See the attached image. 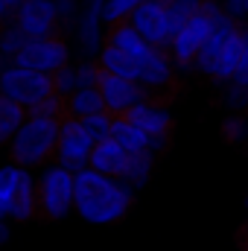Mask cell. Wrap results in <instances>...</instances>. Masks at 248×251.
I'll return each mask as SVG.
<instances>
[{
    "label": "cell",
    "mask_w": 248,
    "mask_h": 251,
    "mask_svg": "<svg viewBox=\"0 0 248 251\" xmlns=\"http://www.w3.org/2000/svg\"><path fill=\"white\" fill-rule=\"evenodd\" d=\"M102 3L105 0H82L79 18L73 24V35L79 44V53L85 59H97L105 44V21H102Z\"/></svg>",
    "instance_id": "cell-10"
},
{
    "label": "cell",
    "mask_w": 248,
    "mask_h": 251,
    "mask_svg": "<svg viewBox=\"0 0 248 251\" xmlns=\"http://www.w3.org/2000/svg\"><path fill=\"white\" fill-rule=\"evenodd\" d=\"M137 82L146 88V94L152 100H161V102H167L175 94V62H173L167 47H152L140 59Z\"/></svg>",
    "instance_id": "cell-6"
},
{
    "label": "cell",
    "mask_w": 248,
    "mask_h": 251,
    "mask_svg": "<svg viewBox=\"0 0 248 251\" xmlns=\"http://www.w3.org/2000/svg\"><path fill=\"white\" fill-rule=\"evenodd\" d=\"M56 9H59L62 26H73V24H76V18H79L82 0H56Z\"/></svg>",
    "instance_id": "cell-33"
},
{
    "label": "cell",
    "mask_w": 248,
    "mask_h": 251,
    "mask_svg": "<svg viewBox=\"0 0 248 251\" xmlns=\"http://www.w3.org/2000/svg\"><path fill=\"white\" fill-rule=\"evenodd\" d=\"M111 137L123 146L125 152L131 155V152H143V149H149V134L140 128V126H134L125 114L120 117H114V126H111Z\"/></svg>",
    "instance_id": "cell-21"
},
{
    "label": "cell",
    "mask_w": 248,
    "mask_h": 251,
    "mask_svg": "<svg viewBox=\"0 0 248 251\" xmlns=\"http://www.w3.org/2000/svg\"><path fill=\"white\" fill-rule=\"evenodd\" d=\"M0 94L15 100L18 105H24L29 111L32 105H38L41 100L56 94V85H53L50 73H41V70L24 67L18 62H9L0 70Z\"/></svg>",
    "instance_id": "cell-5"
},
{
    "label": "cell",
    "mask_w": 248,
    "mask_h": 251,
    "mask_svg": "<svg viewBox=\"0 0 248 251\" xmlns=\"http://www.w3.org/2000/svg\"><path fill=\"white\" fill-rule=\"evenodd\" d=\"M24 120H26V108L0 94V146H9V140L15 137Z\"/></svg>",
    "instance_id": "cell-22"
},
{
    "label": "cell",
    "mask_w": 248,
    "mask_h": 251,
    "mask_svg": "<svg viewBox=\"0 0 248 251\" xmlns=\"http://www.w3.org/2000/svg\"><path fill=\"white\" fill-rule=\"evenodd\" d=\"M201 3L204 0H173L170 6H167V15H170V29H173V35L184 26L187 21L201 9Z\"/></svg>",
    "instance_id": "cell-26"
},
{
    "label": "cell",
    "mask_w": 248,
    "mask_h": 251,
    "mask_svg": "<svg viewBox=\"0 0 248 251\" xmlns=\"http://www.w3.org/2000/svg\"><path fill=\"white\" fill-rule=\"evenodd\" d=\"M82 126L88 128V134L94 140H105L111 137V126H114V114L111 111H97L91 117H82Z\"/></svg>",
    "instance_id": "cell-27"
},
{
    "label": "cell",
    "mask_w": 248,
    "mask_h": 251,
    "mask_svg": "<svg viewBox=\"0 0 248 251\" xmlns=\"http://www.w3.org/2000/svg\"><path fill=\"white\" fill-rule=\"evenodd\" d=\"M228 85H231V88H228V94H225V105H228V108H237V111L246 108L248 105V85H240V82H234V79H231Z\"/></svg>",
    "instance_id": "cell-32"
},
{
    "label": "cell",
    "mask_w": 248,
    "mask_h": 251,
    "mask_svg": "<svg viewBox=\"0 0 248 251\" xmlns=\"http://www.w3.org/2000/svg\"><path fill=\"white\" fill-rule=\"evenodd\" d=\"M134 199V187H128L123 178L105 176L94 167H85L76 173V199L73 210L88 225H111L120 222Z\"/></svg>",
    "instance_id": "cell-1"
},
{
    "label": "cell",
    "mask_w": 248,
    "mask_h": 251,
    "mask_svg": "<svg viewBox=\"0 0 248 251\" xmlns=\"http://www.w3.org/2000/svg\"><path fill=\"white\" fill-rule=\"evenodd\" d=\"M125 117L134 126H140L149 137H167L170 128H173V114H170V108H167L161 100H152V97H146L143 102H137Z\"/></svg>",
    "instance_id": "cell-13"
},
{
    "label": "cell",
    "mask_w": 248,
    "mask_h": 251,
    "mask_svg": "<svg viewBox=\"0 0 248 251\" xmlns=\"http://www.w3.org/2000/svg\"><path fill=\"white\" fill-rule=\"evenodd\" d=\"M99 91H102L105 108L114 117L128 114L137 102H143L149 97L146 88L137 79H123V76H114V73H105V70H102V79H99Z\"/></svg>",
    "instance_id": "cell-12"
},
{
    "label": "cell",
    "mask_w": 248,
    "mask_h": 251,
    "mask_svg": "<svg viewBox=\"0 0 248 251\" xmlns=\"http://www.w3.org/2000/svg\"><path fill=\"white\" fill-rule=\"evenodd\" d=\"M137 32L152 44V47H167L170 50V41H173V29H170V15H167V6L158 3V0H143L131 18H128Z\"/></svg>",
    "instance_id": "cell-11"
},
{
    "label": "cell",
    "mask_w": 248,
    "mask_h": 251,
    "mask_svg": "<svg viewBox=\"0 0 248 251\" xmlns=\"http://www.w3.org/2000/svg\"><path fill=\"white\" fill-rule=\"evenodd\" d=\"M76 199V173L62 167L59 161H50L38 173V213L62 222L64 216L73 210Z\"/></svg>",
    "instance_id": "cell-4"
},
{
    "label": "cell",
    "mask_w": 248,
    "mask_h": 251,
    "mask_svg": "<svg viewBox=\"0 0 248 251\" xmlns=\"http://www.w3.org/2000/svg\"><path fill=\"white\" fill-rule=\"evenodd\" d=\"M62 120L59 117H38L26 114V120L9 140V158L26 170H38L56 158V143H59Z\"/></svg>",
    "instance_id": "cell-2"
},
{
    "label": "cell",
    "mask_w": 248,
    "mask_h": 251,
    "mask_svg": "<svg viewBox=\"0 0 248 251\" xmlns=\"http://www.w3.org/2000/svg\"><path fill=\"white\" fill-rule=\"evenodd\" d=\"M222 134H225L228 143H243V140L248 137V120L243 117V114L228 117V120L222 123Z\"/></svg>",
    "instance_id": "cell-31"
},
{
    "label": "cell",
    "mask_w": 248,
    "mask_h": 251,
    "mask_svg": "<svg viewBox=\"0 0 248 251\" xmlns=\"http://www.w3.org/2000/svg\"><path fill=\"white\" fill-rule=\"evenodd\" d=\"M76 79H79V88H97L99 79H102V67L97 59H82L76 64Z\"/></svg>",
    "instance_id": "cell-28"
},
{
    "label": "cell",
    "mask_w": 248,
    "mask_h": 251,
    "mask_svg": "<svg viewBox=\"0 0 248 251\" xmlns=\"http://www.w3.org/2000/svg\"><path fill=\"white\" fill-rule=\"evenodd\" d=\"M125 164H128V152L114 140V137H105V140H97L94 143V152H91V164L94 170L105 173V176H114V178H123Z\"/></svg>",
    "instance_id": "cell-17"
},
{
    "label": "cell",
    "mask_w": 248,
    "mask_h": 251,
    "mask_svg": "<svg viewBox=\"0 0 248 251\" xmlns=\"http://www.w3.org/2000/svg\"><path fill=\"white\" fill-rule=\"evenodd\" d=\"M105 44L120 47V50H125V53H131L134 59H143V56L152 50V44L137 32V26H134L131 21H120V24L105 26Z\"/></svg>",
    "instance_id": "cell-18"
},
{
    "label": "cell",
    "mask_w": 248,
    "mask_h": 251,
    "mask_svg": "<svg viewBox=\"0 0 248 251\" xmlns=\"http://www.w3.org/2000/svg\"><path fill=\"white\" fill-rule=\"evenodd\" d=\"M234 82H240V85H248V47H246V59H243V64H240V70H237Z\"/></svg>",
    "instance_id": "cell-36"
},
{
    "label": "cell",
    "mask_w": 248,
    "mask_h": 251,
    "mask_svg": "<svg viewBox=\"0 0 248 251\" xmlns=\"http://www.w3.org/2000/svg\"><path fill=\"white\" fill-rule=\"evenodd\" d=\"M225 12L237 21H248V0H225Z\"/></svg>",
    "instance_id": "cell-34"
},
{
    "label": "cell",
    "mask_w": 248,
    "mask_h": 251,
    "mask_svg": "<svg viewBox=\"0 0 248 251\" xmlns=\"http://www.w3.org/2000/svg\"><path fill=\"white\" fill-rule=\"evenodd\" d=\"M0 219H6V213H3V207H0Z\"/></svg>",
    "instance_id": "cell-40"
},
{
    "label": "cell",
    "mask_w": 248,
    "mask_h": 251,
    "mask_svg": "<svg viewBox=\"0 0 248 251\" xmlns=\"http://www.w3.org/2000/svg\"><path fill=\"white\" fill-rule=\"evenodd\" d=\"M64 108H67V117H76V120L91 117L97 111H108L99 85L97 88H76L70 97H64Z\"/></svg>",
    "instance_id": "cell-20"
},
{
    "label": "cell",
    "mask_w": 248,
    "mask_h": 251,
    "mask_svg": "<svg viewBox=\"0 0 248 251\" xmlns=\"http://www.w3.org/2000/svg\"><path fill=\"white\" fill-rule=\"evenodd\" d=\"M9 240V225H6V219H0V246Z\"/></svg>",
    "instance_id": "cell-38"
},
{
    "label": "cell",
    "mask_w": 248,
    "mask_h": 251,
    "mask_svg": "<svg viewBox=\"0 0 248 251\" xmlns=\"http://www.w3.org/2000/svg\"><path fill=\"white\" fill-rule=\"evenodd\" d=\"M15 62L41 73H56L59 67L70 64V44L62 35H47V38H29L26 47L15 56Z\"/></svg>",
    "instance_id": "cell-8"
},
{
    "label": "cell",
    "mask_w": 248,
    "mask_h": 251,
    "mask_svg": "<svg viewBox=\"0 0 248 251\" xmlns=\"http://www.w3.org/2000/svg\"><path fill=\"white\" fill-rule=\"evenodd\" d=\"M152 164H155V152L152 149H143V152H131L128 155V164H125L123 181L128 187L140 190L149 181V173H152Z\"/></svg>",
    "instance_id": "cell-23"
},
{
    "label": "cell",
    "mask_w": 248,
    "mask_h": 251,
    "mask_svg": "<svg viewBox=\"0 0 248 251\" xmlns=\"http://www.w3.org/2000/svg\"><path fill=\"white\" fill-rule=\"evenodd\" d=\"M26 114H38V117H59V120H62L64 114H67V108H64V97H62V94H50L47 100H41L38 105H32Z\"/></svg>",
    "instance_id": "cell-30"
},
{
    "label": "cell",
    "mask_w": 248,
    "mask_h": 251,
    "mask_svg": "<svg viewBox=\"0 0 248 251\" xmlns=\"http://www.w3.org/2000/svg\"><path fill=\"white\" fill-rule=\"evenodd\" d=\"M12 21L26 32V38L59 35V29H62V18H59V9H56V0H24L15 9Z\"/></svg>",
    "instance_id": "cell-9"
},
{
    "label": "cell",
    "mask_w": 248,
    "mask_h": 251,
    "mask_svg": "<svg viewBox=\"0 0 248 251\" xmlns=\"http://www.w3.org/2000/svg\"><path fill=\"white\" fill-rule=\"evenodd\" d=\"M237 246H240L243 251H248V222L240 228V231H237Z\"/></svg>",
    "instance_id": "cell-37"
},
{
    "label": "cell",
    "mask_w": 248,
    "mask_h": 251,
    "mask_svg": "<svg viewBox=\"0 0 248 251\" xmlns=\"http://www.w3.org/2000/svg\"><path fill=\"white\" fill-rule=\"evenodd\" d=\"M94 137L88 134V128L76 117H62V131H59V143H56V158L62 167L79 173L91 164V152H94Z\"/></svg>",
    "instance_id": "cell-7"
},
{
    "label": "cell",
    "mask_w": 248,
    "mask_h": 251,
    "mask_svg": "<svg viewBox=\"0 0 248 251\" xmlns=\"http://www.w3.org/2000/svg\"><path fill=\"white\" fill-rule=\"evenodd\" d=\"M35 213H38V176L32 170H24V178H21V184H18L12 201H9L6 219H12V222H29Z\"/></svg>",
    "instance_id": "cell-15"
},
{
    "label": "cell",
    "mask_w": 248,
    "mask_h": 251,
    "mask_svg": "<svg viewBox=\"0 0 248 251\" xmlns=\"http://www.w3.org/2000/svg\"><path fill=\"white\" fill-rule=\"evenodd\" d=\"M97 62L105 73H114V76H123V79H137L140 76V59H134L131 53H125L114 44H102Z\"/></svg>",
    "instance_id": "cell-19"
},
{
    "label": "cell",
    "mask_w": 248,
    "mask_h": 251,
    "mask_svg": "<svg viewBox=\"0 0 248 251\" xmlns=\"http://www.w3.org/2000/svg\"><path fill=\"white\" fill-rule=\"evenodd\" d=\"M15 0H0V24H6V21H12L15 18Z\"/></svg>",
    "instance_id": "cell-35"
},
{
    "label": "cell",
    "mask_w": 248,
    "mask_h": 251,
    "mask_svg": "<svg viewBox=\"0 0 248 251\" xmlns=\"http://www.w3.org/2000/svg\"><path fill=\"white\" fill-rule=\"evenodd\" d=\"M225 15H228L225 3H219V0H204L201 3V9L187 21L184 26L173 35V41H170V56H173L175 67H193L196 64L198 50L204 47V41L213 35L216 24Z\"/></svg>",
    "instance_id": "cell-3"
},
{
    "label": "cell",
    "mask_w": 248,
    "mask_h": 251,
    "mask_svg": "<svg viewBox=\"0 0 248 251\" xmlns=\"http://www.w3.org/2000/svg\"><path fill=\"white\" fill-rule=\"evenodd\" d=\"M237 18H231V15H225L219 24H216V29H213V35L204 41V47L198 50V56H196V70L198 73H204V76H210L213 79V70H216V62H219V53H222V47H225V41H228V35L237 29Z\"/></svg>",
    "instance_id": "cell-16"
},
{
    "label": "cell",
    "mask_w": 248,
    "mask_h": 251,
    "mask_svg": "<svg viewBox=\"0 0 248 251\" xmlns=\"http://www.w3.org/2000/svg\"><path fill=\"white\" fill-rule=\"evenodd\" d=\"M21 3H24V0H15V6H21Z\"/></svg>",
    "instance_id": "cell-41"
},
{
    "label": "cell",
    "mask_w": 248,
    "mask_h": 251,
    "mask_svg": "<svg viewBox=\"0 0 248 251\" xmlns=\"http://www.w3.org/2000/svg\"><path fill=\"white\" fill-rule=\"evenodd\" d=\"M24 170H26V167H21V164H15V161L0 164V207H3V213L9 210V201H12L15 190L21 184V178H24Z\"/></svg>",
    "instance_id": "cell-25"
},
{
    "label": "cell",
    "mask_w": 248,
    "mask_h": 251,
    "mask_svg": "<svg viewBox=\"0 0 248 251\" xmlns=\"http://www.w3.org/2000/svg\"><path fill=\"white\" fill-rule=\"evenodd\" d=\"M26 32L15 24V21H6V24H0V56H6V59H12L15 62V56L26 47Z\"/></svg>",
    "instance_id": "cell-24"
},
{
    "label": "cell",
    "mask_w": 248,
    "mask_h": 251,
    "mask_svg": "<svg viewBox=\"0 0 248 251\" xmlns=\"http://www.w3.org/2000/svg\"><path fill=\"white\" fill-rule=\"evenodd\" d=\"M53 85H56V94H62V97H70L76 88H79V79H76V64H64L59 67L56 73H53Z\"/></svg>",
    "instance_id": "cell-29"
},
{
    "label": "cell",
    "mask_w": 248,
    "mask_h": 251,
    "mask_svg": "<svg viewBox=\"0 0 248 251\" xmlns=\"http://www.w3.org/2000/svg\"><path fill=\"white\" fill-rule=\"evenodd\" d=\"M246 47H248V29L237 24V29L228 35L222 53H219V62H216V70H213V79L216 82H231L240 70V64L246 59Z\"/></svg>",
    "instance_id": "cell-14"
},
{
    "label": "cell",
    "mask_w": 248,
    "mask_h": 251,
    "mask_svg": "<svg viewBox=\"0 0 248 251\" xmlns=\"http://www.w3.org/2000/svg\"><path fill=\"white\" fill-rule=\"evenodd\" d=\"M158 3H164V6H170V3H173V0H158Z\"/></svg>",
    "instance_id": "cell-39"
}]
</instances>
